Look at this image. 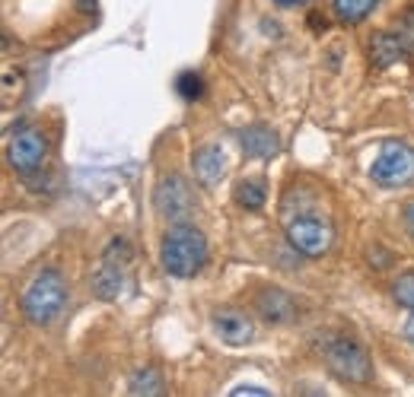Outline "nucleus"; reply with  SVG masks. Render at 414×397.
Here are the masks:
<instances>
[{
  "label": "nucleus",
  "instance_id": "7",
  "mask_svg": "<svg viewBox=\"0 0 414 397\" xmlns=\"http://www.w3.org/2000/svg\"><path fill=\"white\" fill-rule=\"evenodd\" d=\"M331 223L322 216H297L287 223V242L306 258H319L331 248Z\"/></svg>",
  "mask_w": 414,
  "mask_h": 397
},
{
  "label": "nucleus",
  "instance_id": "8",
  "mask_svg": "<svg viewBox=\"0 0 414 397\" xmlns=\"http://www.w3.org/2000/svg\"><path fill=\"white\" fill-rule=\"evenodd\" d=\"M48 156V140L39 127H20L10 140V165H13L20 175L35 172Z\"/></svg>",
  "mask_w": 414,
  "mask_h": 397
},
{
  "label": "nucleus",
  "instance_id": "15",
  "mask_svg": "<svg viewBox=\"0 0 414 397\" xmlns=\"http://www.w3.org/2000/svg\"><path fill=\"white\" fill-rule=\"evenodd\" d=\"M380 0H335V13L341 22H360L373 13Z\"/></svg>",
  "mask_w": 414,
  "mask_h": 397
},
{
  "label": "nucleus",
  "instance_id": "14",
  "mask_svg": "<svg viewBox=\"0 0 414 397\" xmlns=\"http://www.w3.org/2000/svg\"><path fill=\"white\" fill-rule=\"evenodd\" d=\"M131 394H150V397H156V394H163V378H159V372L153 369V365H144L140 372H134L131 375Z\"/></svg>",
  "mask_w": 414,
  "mask_h": 397
},
{
  "label": "nucleus",
  "instance_id": "3",
  "mask_svg": "<svg viewBox=\"0 0 414 397\" xmlns=\"http://www.w3.org/2000/svg\"><path fill=\"white\" fill-rule=\"evenodd\" d=\"M322 356H325V363H328V369L335 372L341 382L366 384V382L373 378V363H370V356H366V349L360 347L354 337H345V334L325 337Z\"/></svg>",
  "mask_w": 414,
  "mask_h": 397
},
{
  "label": "nucleus",
  "instance_id": "21",
  "mask_svg": "<svg viewBox=\"0 0 414 397\" xmlns=\"http://www.w3.org/2000/svg\"><path fill=\"white\" fill-rule=\"evenodd\" d=\"M405 226H408V232L414 235V204L405 207Z\"/></svg>",
  "mask_w": 414,
  "mask_h": 397
},
{
  "label": "nucleus",
  "instance_id": "19",
  "mask_svg": "<svg viewBox=\"0 0 414 397\" xmlns=\"http://www.w3.org/2000/svg\"><path fill=\"white\" fill-rule=\"evenodd\" d=\"M392 289H395V299H399V305H405V308H411V312H414V274L399 277Z\"/></svg>",
  "mask_w": 414,
  "mask_h": 397
},
{
  "label": "nucleus",
  "instance_id": "12",
  "mask_svg": "<svg viewBox=\"0 0 414 397\" xmlns=\"http://www.w3.org/2000/svg\"><path fill=\"white\" fill-rule=\"evenodd\" d=\"M194 175H198L201 185H217L223 179V172H227V156H223L220 146L207 144L194 153Z\"/></svg>",
  "mask_w": 414,
  "mask_h": 397
},
{
  "label": "nucleus",
  "instance_id": "4",
  "mask_svg": "<svg viewBox=\"0 0 414 397\" xmlns=\"http://www.w3.org/2000/svg\"><path fill=\"white\" fill-rule=\"evenodd\" d=\"M128 260H131V248L118 235V239H112V245L105 248L96 274H93V289H96L99 299L112 302L121 295V289L128 286Z\"/></svg>",
  "mask_w": 414,
  "mask_h": 397
},
{
  "label": "nucleus",
  "instance_id": "6",
  "mask_svg": "<svg viewBox=\"0 0 414 397\" xmlns=\"http://www.w3.org/2000/svg\"><path fill=\"white\" fill-rule=\"evenodd\" d=\"M153 207L159 216H166L169 223H185L194 210H198V197H194L192 185L182 175H166L153 191Z\"/></svg>",
  "mask_w": 414,
  "mask_h": 397
},
{
  "label": "nucleus",
  "instance_id": "17",
  "mask_svg": "<svg viewBox=\"0 0 414 397\" xmlns=\"http://www.w3.org/2000/svg\"><path fill=\"white\" fill-rule=\"evenodd\" d=\"M175 90H179L182 99H201V96H204V80L188 70V74H182L179 80H175Z\"/></svg>",
  "mask_w": 414,
  "mask_h": 397
},
{
  "label": "nucleus",
  "instance_id": "2",
  "mask_svg": "<svg viewBox=\"0 0 414 397\" xmlns=\"http://www.w3.org/2000/svg\"><path fill=\"white\" fill-rule=\"evenodd\" d=\"M64 305H67V283L58 270H41L35 274V280L22 293V315L32 324H51L61 318Z\"/></svg>",
  "mask_w": 414,
  "mask_h": 397
},
{
  "label": "nucleus",
  "instance_id": "1",
  "mask_svg": "<svg viewBox=\"0 0 414 397\" xmlns=\"http://www.w3.org/2000/svg\"><path fill=\"white\" fill-rule=\"evenodd\" d=\"M207 260V242L188 223H175L169 232L163 235V248H159V264L169 277L188 280L194 277Z\"/></svg>",
  "mask_w": 414,
  "mask_h": 397
},
{
  "label": "nucleus",
  "instance_id": "10",
  "mask_svg": "<svg viewBox=\"0 0 414 397\" xmlns=\"http://www.w3.org/2000/svg\"><path fill=\"white\" fill-rule=\"evenodd\" d=\"M255 308H258V315H262L268 324H287L290 318L297 315L293 299H290L283 289H277V286L262 289V293H258V299H255Z\"/></svg>",
  "mask_w": 414,
  "mask_h": 397
},
{
  "label": "nucleus",
  "instance_id": "23",
  "mask_svg": "<svg viewBox=\"0 0 414 397\" xmlns=\"http://www.w3.org/2000/svg\"><path fill=\"white\" fill-rule=\"evenodd\" d=\"M274 4H281V7H300V4H306V0H274Z\"/></svg>",
  "mask_w": 414,
  "mask_h": 397
},
{
  "label": "nucleus",
  "instance_id": "16",
  "mask_svg": "<svg viewBox=\"0 0 414 397\" xmlns=\"http://www.w3.org/2000/svg\"><path fill=\"white\" fill-rule=\"evenodd\" d=\"M236 204L246 207V210H262L265 185L262 181H239V185H236Z\"/></svg>",
  "mask_w": 414,
  "mask_h": 397
},
{
  "label": "nucleus",
  "instance_id": "11",
  "mask_svg": "<svg viewBox=\"0 0 414 397\" xmlns=\"http://www.w3.org/2000/svg\"><path fill=\"white\" fill-rule=\"evenodd\" d=\"M242 137V150H246V156L252 159H271L281 153V140H277V134L271 127H265V124H252V127H246L239 134Z\"/></svg>",
  "mask_w": 414,
  "mask_h": 397
},
{
  "label": "nucleus",
  "instance_id": "5",
  "mask_svg": "<svg viewBox=\"0 0 414 397\" xmlns=\"http://www.w3.org/2000/svg\"><path fill=\"white\" fill-rule=\"evenodd\" d=\"M370 175L380 188H401L414 181V146L401 140H386L380 156L373 159Z\"/></svg>",
  "mask_w": 414,
  "mask_h": 397
},
{
  "label": "nucleus",
  "instance_id": "13",
  "mask_svg": "<svg viewBox=\"0 0 414 397\" xmlns=\"http://www.w3.org/2000/svg\"><path fill=\"white\" fill-rule=\"evenodd\" d=\"M370 57H373L376 67H389V64L401 61V57H408V55H405V48H401L399 35L395 32H380L370 45Z\"/></svg>",
  "mask_w": 414,
  "mask_h": 397
},
{
  "label": "nucleus",
  "instance_id": "18",
  "mask_svg": "<svg viewBox=\"0 0 414 397\" xmlns=\"http://www.w3.org/2000/svg\"><path fill=\"white\" fill-rule=\"evenodd\" d=\"M395 35H399L405 55L414 57V10H408V13L399 20V26H395Z\"/></svg>",
  "mask_w": 414,
  "mask_h": 397
},
{
  "label": "nucleus",
  "instance_id": "20",
  "mask_svg": "<svg viewBox=\"0 0 414 397\" xmlns=\"http://www.w3.org/2000/svg\"><path fill=\"white\" fill-rule=\"evenodd\" d=\"M229 394H233V397H265V394H268V391H265V388H255V384H239V388H233V391H229Z\"/></svg>",
  "mask_w": 414,
  "mask_h": 397
},
{
  "label": "nucleus",
  "instance_id": "9",
  "mask_svg": "<svg viewBox=\"0 0 414 397\" xmlns=\"http://www.w3.org/2000/svg\"><path fill=\"white\" fill-rule=\"evenodd\" d=\"M214 330L223 343L242 347V343L252 340L255 324H252V318H248L246 312H239V308H217L214 312Z\"/></svg>",
  "mask_w": 414,
  "mask_h": 397
},
{
  "label": "nucleus",
  "instance_id": "22",
  "mask_svg": "<svg viewBox=\"0 0 414 397\" xmlns=\"http://www.w3.org/2000/svg\"><path fill=\"white\" fill-rule=\"evenodd\" d=\"M405 337L414 343V318H408V324H405Z\"/></svg>",
  "mask_w": 414,
  "mask_h": 397
}]
</instances>
